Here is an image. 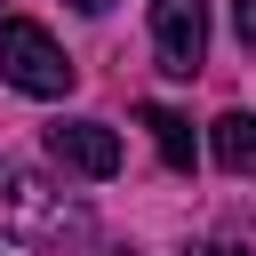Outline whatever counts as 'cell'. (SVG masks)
Masks as SVG:
<instances>
[{"label":"cell","instance_id":"cell-1","mask_svg":"<svg viewBox=\"0 0 256 256\" xmlns=\"http://www.w3.org/2000/svg\"><path fill=\"white\" fill-rule=\"evenodd\" d=\"M0 232H8V240H48V248H64V240L88 232V216H80V200H64L40 168L0 160Z\"/></svg>","mask_w":256,"mask_h":256},{"label":"cell","instance_id":"cell-2","mask_svg":"<svg viewBox=\"0 0 256 256\" xmlns=\"http://www.w3.org/2000/svg\"><path fill=\"white\" fill-rule=\"evenodd\" d=\"M0 80L24 88V96H72L80 64H72L32 16H0Z\"/></svg>","mask_w":256,"mask_h":256},{"label":"cell","instance_id":"cell-3","mask_svg":"<svg viewBox=\"0 0 256 256\" xmlns=\"http://www.w3.org/2000/svg\"><path fill=\"white\" fill-rule=\"evenodd\" d=\"M152 48H160V72L192 80L208 56V0H152Z\"/></svg>","mask_w":256,"mask_h":256},{"label":"cell","instance_id":"cell-4","mask_svg":"<svg viewBox=\"0 0 256 256\" xmlns=\"http://www.w3.org/2000/svg\"><path fill=\"white\" fill-rule=\"evenodd\" d=\"M48 152H56V168H72V176H120V136H112L104 120H56V128H48Z\"/></svg>","mask_w":256,"mask_h":256},{"label":"cell","instance_id":"cell-5","mask_svg":"<svg viewBox=\"0 0 256 256\" xmlns=\"http://www.w3.org/2000/svg\"><path fill=\"white\" fill-rule=\"evenodd\" d=\"M208 152H216L232 176H248V168H256V112H224L216 136H208Z\"/></svg>","mask_w":256,"mask_h":256},{"label":"cell","instance_id":"cell-6","mask_svg":"<svg viewBox=\"0 0 256 256\" xmlns=\"http://www.w3.org/2000/svg\"><path fill=\"white\" fill-rule=\"evenodd\" d=\"M144 128H152V144H160V160H168V168H192V120H184V112L144 104Z\"/></svg>","mask_w":256,"mask_h":256},{"label":"cell","instance_id":"cell-7","mask_svg":"<svg viewBox=\"0 0 256 256\" xmlns=\"http://www.w3.org/2000/svg\"><path fill=\"white\" fill-rule=\"evenodd\" d=\"M232 32H240V40L256 48V0H232Z\"/></svg>","mask_w":256,"mask_h":256},{"label":"cell","instance_id":"cell-8","mask_svg":"<svg viewBox=\"0 0 256 256\" xmlns=\"http://www.w3.org/2000/svg\"><path fill=\"white\" fill-rule=\"evenodd\" d=\"M192 256H248V248H232V240H208V248H192Z\"/></svg>","mask_w":256,"mask_h":256},{"label":"cell","instance_id":"cell-9","mask_svg":"<svg viewBox=\"0 0 256 256\" xmlns=\"http://www.w3.org/2000/svg\"><path fill=\"white\" fill-rule=\"evenodd\" d=\"M72 8H88V16H96V8H112V0H72Z\"/></svg>","mask_w":256,"mask_h":256},{"label":"cell","instance_id":"cell-10","mask_svg":"<svg viewBox=\"0 0 256 256\" xmlns=\"http://www.w3.org/2000/svg\"><path fill=\"white\" fill-rule=\"evenodd\" d=\"M104 256H136V248H104Z\"/></svg>","mask_w":256,"mask_h":256}]
</instances>
